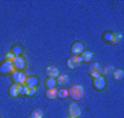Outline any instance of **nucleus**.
Wrapping results in <instances>:
<instances>
[{"label": "nucleus", "instance_id": "a878e982", "mask_svg": "<svg viewBox=\"0 0 124 118\" xmlns=\"http://www.w3.org/2000/svg\"><path fill=\"white\" fill-rule=\"evenodd\" d=\"M68 118H77V117H72V115H69V117H68Z\"/></svg>", "mask_w": 124, "mask_h": 118}, {"label": "nucleus", "instance_id": "f03ea898", "mask_svg": "<svg viewBox=\"0 0 124 118\" xmlns=\"http://www.w3.org/2000/svg\"><path fill=\"white\" fill-rule=\"evenodd\" d=\"M8 93L11 97H18L21 95H25V85H21V84H15L14 83L8 89Z\"/></svg>", "mask_w": 124, "mask_h": 118}, {"label": "nucleus", "instance_id": "393cba45", "mask_svg": "<svg viewBox=\"0 0 124 118\" xmlns=\"http://www.w3.org/2000/svg\"><path fill=\"white\" fill-rule=\"evenodd\" d=\"M90 70H101V66H99V63H93L90 66Z\"/></svg>", "mask_w": 124, "mask_h": 118}, {"label": "nucleus", "instance_id": "9b49d317", "mask_svg": "<svg viewBox=\"0 0 124 118\" xmlns=\"http://www.w3.org/2000/svg\"><path fill=\"white\" fill-rule=\"evenodd\" d=\"M80 56H81L83 62H90L91 59H93V52H91V51H83Z\"/></svg>", "mask_w": 124, "mask_h": 118}, {"label": "nucleus", "instance_id": "4be33fe9", "mask_svg": "<svg viewBox=\"0 0 124 118\" xmlns=\"http://www.w3.org/2000/svg\"><path fill=\"white\" fill-rule=\"evenodd\" d=\"M121 39H123V35H115L113 36V41H112V44H117Z\"/></svg>", "mask_w": 124, "mask_h": 118}, {"label": "nucleus", "instance_id": "6e6552de", "mask_svg": "<svg viewBox=\"0 0 124 118\" xmlns=\"http://www.w3.org/2000/svg\"><path fill=\"white\" fill-rule=\"evenodd\" d=\"M23 85L25 87H29V88H37V85H39V78L37 77H28Z\"/></svg>", "mask_w": 124, "mask_h": 118}, {"label": "nucleus", "instance_id": "f8f14e48", "mask_svg": "<svg viewBox=\"0 0 124 118\" xmlns=\"http://www.w3.org/2000/svg\"><path fill=\"white\" fill-rule=\"evenodd\" d=\"M23 48L21 47V45H18V44H15V45H13V48H11V52L15 55V56H21V54H22Z\"/></svg>", "mask_w": 124, "mask_h": 118}, {"label": "nucleus", "instance_id": "a211bd4d", "mask_svg": "<svg viewBox=\"0 0 124 118\" xmlns=\"http://www.w3.org/2000/svg\"><path fill=\"white\" fill-rule=\"evenodd\" d=\"M36 91H37L36 88H29V87H25V95H26V96H33V95L36 93Z\"/></svg>", "mask_w": 124, "mask_h": 118}, {"label": "nucleus", "instance_id": "b1692460", "mask_svg": "<svg viewBox=\"0 0 124 118\" xmlns=\"http://www.w3.org/2000/svg\"><path fill=\"white\" fill-rule=\"evenodd\" d=\"M14 58H15V55H14V54L11 52V51H10V52L7 54V55H6V61H10V62H13V61H14Z\"/></svg>", "mask_w": 124, "mask_h": 118}, {"label": "nucleus", "instance_id": "5701e85b", "mask_svg": "<svg viewBox=\"0 0 124 118\" xmlns=\"http://www.w3.org/2000/svg\"><path fill=\"white\" fill-rule=\"evenodd\" d=\"M72 59H73L77 65H80V63L83 62V59H81V56H80V55H73V56H72Z\"/></svg>", "mask_w": 124, "mask_h": 118}, {"label": "nucleus", "instance_id": "aec40b11", "mask_svg": "<svg viewBox=\"0 0 124 118\" xmlns=\"http://www.w3.org/2000/svg\"><path fill=\"white\" fill-rule=\"evenodd\" d=\"M66 65H68V67H69V69H76V67H77V63H76L75 61H73V59H72V58H69V59H68V62H66Z\"/></svg>", "mask_w": 124, "mask_h": 118}, {"label": "nucleus", "instance_id": "2eb2a0df", "mask_svg": "<svg viewBox=\"0 0 124 118\" xmlns=\"http://www.w3.org/2000/svg\"><path fill=\"white\" fill-rule=\"evenodd\" d=\"M57 95H58V91L55 89V88L47 89V92H46V96L48 97V99H57Z\"/></svg>", "mask_w": 124, "mask_h": 118}, {"label": "nucleus", "instance_id": "39448f33", "mask_svg": "<svg viewBox=\"0 0 124 118\" xmlns=\"http://www.w3.org/2000/svg\"><path fill=\"white\" fill-rule=\"evenodd\" d=\"M105 87H106V80H105L103 76L98 77V78H94V88L97 91H103Z\"/></svg>", "mask_w": 124, "mask_h": 118}, {"label": "nucleus", "instance_id": "4468645a", "mask_svg": "<svg viewBox=\"0 0 124 118\" xmlns=\"http://www.w3.org/2000/svg\"><path fill=\"white\" fill-rule=\"evenodd\" d=\"M46 85H47V88H48V89H53V88L57 87V80L54 78V77H48V78H47V81H46Z\"/></svg>", "mask_w": 124, "mask_h": 118}, {"label": "nucleus", "instance_id": "20e7f679", "mask_svg": "<svg viewBox=\"0 0 124 118\" xmlns=\"http://www.w3.org/2000/svg\"><path fill=\"white\" fill-rule=\"evenodd\" d=\"M14 70L15 69H14V66H13V62H10V61H4L0 65V73H3V74L13 73Z\"/></svg>", "mask_w": 124, "mask_h": 118}, {"label": "nucleus", "instance_id": "423d86ee", "mask_svg": "<svg viewBox=\"0 0 124 118\" xmlns=\"http://www.w3.org/2000/svg\"><path fill=\"white\" fill-rule=\"evenodd\" d=\"M84 51V45L81 41H76L73 45H72V54L73 55H81V52Z\"/></svg>", "mask_w": 124, "mask_h": 118}, {"label": "nucleus", "instance_id": "9d476101", "mask_svg": "<svg viewBox=\"0 0 124 118\" xmlns=\"http://www.w3.org/2000/svg\"><path fill=\"white\" fill-rule=\"evenodd\" d=\"M55 80H57V85H65V84L69 81L68 76H65V74H59Z\"/></svg>", "mask_w": 124, "mask_h": 118}, {"label": "nucleus", "instance_id": "412c9836", "mask_svg": "<svg viewBox=\"0 0 124 118\" xmlns=\"http://www.w3.org/2000/svg\"><path fill=\"white\" fill-rule=\"evenodd\" d=\"M90 76L93 78H98V77L102 76V73H101V70H90Z\"/></svg>", "mask_w": 124, "mask_h": 118}, {"label": "nucleus", "instance_id": "6ab92c4d", "mask_svg": "<svg viewBox=\"0 0 124 118\" xmlns=\"http://www.w3.org/2000/svg\"><path fill=\"white\" fill-rule=\"evenodd\" d=\"M32 118H43V111L39 109H36L32 111Z\"/></svg>", "mask_w": 124, "mask_h": 118}, {"label": "nucleus", "instance_id": "7ed1b4c3", "mask_svg": "<svg viewBox=\"0 0 124 118\" xmlns=\"http://www.w3.org/2000/svg\"><path fill=\"white\" fill-rule=\"evenodd\" d=\"M13 66L14 69L18 70V71H22L25 67H26V62H25V59H23L22 56H15L13 61Z\"/></svg>", "mask_w": 124, "mask_h": 118}, {"label": "nucleus", "instance_id": "0eeeda50", "mask_svg": "<svg viewBox=\"0 0 124 118\" xmlns=\"http://www.w3.org/2000/svg\"><path fill=\"white\" fill-rule=\"evenodd\" d=\"M80 114H81V110H80V107L76 103H72L70 106H69V115H72V117H80Z\"/></svg>", "mask_w": 124, "mask_h": 118}, {"label": "nucleus", "instance_id": "dca6fc26", "mask_svg": "<svg viewBox=\"0 0 124 118\" xmlns=\"http://www.w3.org/2000/svg\"><path fill=\"white\" fill-rule=\"evenodd\" d=\"M57 97H59V99H66V97H69V91L68 89H59Z\"/></svg>", "mask_w": 124, "mask_h": 118}, {"label": "nucleus", "instance_id": "f257e3e1", "mask_svg": "<svg viewBox=\"0 0 124 118\" xmlns=\"http://www.w3.org/2000/svg\"><path fill=\"white\" fill-rule=\"evenodd\" d=\"M69 96H70L73 100H80L81 97L84 96V88L81 87L80 84H75V85L69 89Z\"/></svg>", "mask_w": 124, "mask_h": 118}, {"label": "nucleus", "instance_id": "ddd939ff", "mask_svg": "<svg viewBox=\"0 0 124 118\" xmlns=\"http://www.w3.org/2000/svg\"><path fill=\"white\" fill-rule=\"evenodd\" d=\"M113 78L116 80V81H121V80L124 78V71L123 70H115L113 71Z\"/></svg>", "mask_w": 124, "mask_h": 118}, {"label": "nucleus", "instance_id": "f3484780", "mask_svg": "<svg viewBox=\"0 0 124 118\" xmlns=\"http://www.w3.org/2000/svg\"><path fill=\"white\" fill-rule=\"evenodd\" d=\"M113 33L112 32H105L103 33V41H106V43H112L113 41Z\"/></svg>", "mask_w": 124, "mask_h": 118}, {"label": "nucleus", "instance_id": "1a4fd4ad", "mask_svg": "<svg viewBox=\"0 0 124 118\" xmlns=\"http://www.w3.org/2000/svg\"><path fill=\"white\" fill-rule=\"evenodd\" d=\"M46 74L48 76V77H54V78H57L58 76H59V71H58L57 67H54V66H50L46 69Z\"/></svg>", "mask_w": 124, "mask_h": 118}]
</instances>
